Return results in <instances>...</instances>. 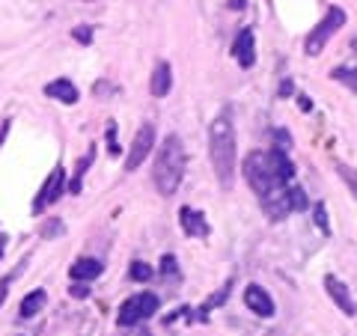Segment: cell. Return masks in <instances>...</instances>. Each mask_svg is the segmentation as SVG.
<instances>
[{
	"mask_svg": "<svg viewBox=\"0 0 357 336\" xmlns=\"http://www.w3.org/2000/svg\"><path fill=\"white\" fill-rule=\"evenodd\" d=\"M152 146H155V128L146 122V125H140L137 137L131 140V152H128V158H126V170H137V167L149 158Z\"/></svg>",
	"mask_w": 357,
	"mask_h": 336,
	"instance_id": "cell-6",
	"label": "cell"
},
{
	"mask_svg": "<svg viewBox=\"0 0 357 336\" xmlns=\"http://www.w3.org/2000/svg\"><path fill=\"white\" fill-rule=\"evenodd\" d=\"M286 199H289V208H307V194H304V190H301V188H286Z\"/></svg>",
	"mask_w": 357,
	"mask_h": 336,
	"instance_id": "cell-18",
	"label": "cell"
},
{
	"mask_svg": "<svg viewBox=\"0 0 357 336\" xmlns=\"http://www.w3.org/2000/svg\"><path fill=\"white\" fill-rule=\"evenodd\" d=\"M244 178H248V185L253 188V194L259 199L283 188V182L277 178L274 167H271V155L268 152H250L248 158H244Z\"/></svg>",
	"mask_w": 357,
	"mask_h": 336,
	"instance_id": "cell-3",
	"label": "cell"
},
{
	"mask_svg": "<svg viewBox=\"0 0 357 336\" xmlns=\"http://www.w3.org/2000/svg\"><path fill=\"white\" fill-rule=\"evenodd\" d=\"M182 227H185V232L188 235H199V238H203V235H208V223L203 220V215H199V211H194V208H182Z\"/></svg>",
	"mask_w": 357,
	"mask_h": 336,
	"instance_id": "cell-13",
	"label": "cell"
},
{
	"mask_svg": "<svg viewBox=\"0 0 357 336\" xmlns=\"http://www.w3.org/2000/svg\"><path fill=\"white\" fill-rule=\"evenodd\" d=\"M316 227H321V232H325V235H331L328 217H325V206H316Z\"/></svg>",
	"mask_w": 357,
	"mask_h": 336,
	"instance_id": "cell-21",
	"label": "cell"
},
{
	"mask_svg": "<svg viewBox=\"0 0 357 336\" xmlns=\"http://www.w3.org/2000/svg\"><path fill=\"white\" fill-rule=\"evenodd\" d=\"M325 289H328V295L333 298V304H337V307L345 312V316H354L357 304H354V298H351V292H349V286H345L340 277L328 274V277H325Z\"/></svg>",
	"mask_w": 357,
	"mask_h": 336,
	"instance_id": "cell-9",
	"label": "cell"
},
{
	"mask_svg": "<svg viewBox=\"0 0 357 336\" xmlns=\"http://www.w3.org/2000/svg\"><path fill=\"white\" fill-rule=\"evenodd\" d=\"M340 176H342L345 182H349V185L354 188V194H357V176H354V170H351V167H340Z\"/></svg>",
	"mask_w": 357,
	"mask_h": 336,
	"instance_id": "cell-22",
	"label": "cell"
},
{
	"mask_svg": "<svg viewBox=\"0 0 357 336\" xmlns=\"http://www.w3.org/2000/svg\"><path fill=\"white\" fill-rule=\"evenodd\" d=\"M173 86V75H170V63H158L152 69V81H149V89L155 98H164L167 93H170Z\"/></svg>",
	"mask_w": 357,
	"mask_h": 336,
	"instance_id": "cell-11",
	"label": "cell"
},
{
	"mask_svg": "<svg viewBox=\"0 0 357 336\" xmlns=\"http://www.w3.org/2000/svg\"><path fill=\"white\" fill-rule=\"evenodd\" d=\"M333 77L342 81V84H349L351 89H357V69H337V72H333Z\"/></svg>",
	"mask_w": 357,
	"mask_h": 336,
	"instance_id": "cell-20",
	"label": "cell"
},
{
	"mask_svg": "<svg viewBox=\"0 0 357 336\" xmlns=\"http://www.w3.org/2000/svg\"><path fill=\"white\" fill-rule=\"evenodd\" d=\"M45 93H48L51 98H57V102L63 105H75L77 102V89L72 81H66V77H60V81H51L48 86H45Z\"/></svg>",
	"mask_w": 357,
	"mask_h": 336,
	"instance_id": "cell-12",
	"label": "cell"
},
{
	"mask_svg": "<svg viewBox=\"0 0 357 336\" xmlns=\"http://www.w3.org/2000/svg\"><path fill=\"white\" fill-rule=\"evenodd\" d=\"M75 39H81V42H89V39H93V33H89L86 27H84V30L77 27V30H75Z\"/></svg>",
	"mask_w": 357,
	"mask_h": 336,
	"instance_id": "cell-24",
	"label": "cell"
},
{
	"mask_svg": "<svg viewBox=\"0 0 357 336\" xmlns=\"http://www.w3.org/2000/svg\"><path fill=\"white\" fill-rule=\"evenodd\" d=\"M271 155V167H274V173H277V178L286 185V182H292V176H295V167H292V161L286 158V152L283 149H274V152H268Z\"/></svg>",
	"mask_w": 357,
	"mask_h": 336,
	"instance_id": "cell-15",
	"label": "cell"
},
{
	"mask_svg": "<svg viewBox=\"0 0 357 336\" xmlns=\"http://www.w3.org/2000/svg\"><path fill=\"white\" fill-rule=\"evenodd\" d=\"M128 274H131V280H137V283H146V280L152 277V268L146 262H134L128 268Z\"/></svg>",
	"mask_w": 357,
	"mask_h": 336,
	"instance_id": "cell-19",
	"label": "cell"
},
{
	"mask_svg": "<svg viewBox=\"0 0 357 336\" xmlns=\"http://www.w3.org/2000/svg\"><path fill=\"white\" fill-rule=\"evenodd\" d=\"M208 152H211V167H215L218 185L220 188H232L238 146H236V125H232L229 110L218 114L215 122H211V128H208Z\"/></svg>",
	"mask_w": 357,
	"mask_h": 336,
	"instance_id": "cell-1",
	"label": "cell"
},
{
	"mask_svg": "<svg viewBox=\"0 0 357 336\" xmlns=\"http://www.w3.org/2000/svg\"><path fill=\"white\" fill-rule=\"evenodd\" d=\"M45 300H48V295L42 292V289H36V292H30L24 300H21V316L24 319H33L36 312L45 307Z\"/></svg>",
	"mask_w": 357,
	"mask_h": 336,
	"instance_id": "cell-16",
	"label": "cell"
},
{
	"mask_svg": "<svg viewBox=\"0 0 357 336\" xmlns=\"http://www.w3.org/2000/svg\"><path fill=\"white\" fill-rule=\"evenodd\" d=\"M173 268H176L173 256H164V262H161V271H164V274H173Z\"/></svg>",
	"mask_w": 357,
	"mask_h": 336,
	"instance_id": "cell-23",
	"label": "cell"
},
{
	"mask_svg": "<svg viewBox=\"0 0 357 336\" xmlns=\"http://www.w3.org/2000/svg\"><path fill=\"white\" fill-rule=\"evenodd\" d=\"M340 27H345V13H342L340 6H331V9H328V15H325V21H321V24L307 36V54H310V57L321 54V48H325L328 39H331Z\"/></svg>",
	"mask_w": 357,
	"mask_h": 336,
	"instance_id": "cell-5",
	"label": "cell"
},
{
	"mask_svg": "<svg viewBox=\"0 0 357 336\" xmlns=\"http://www.w3.org/2000/svg\"><path fill=\"white\" fill-rule=\"evenodd\" d=\"M155 312H158V298H155L152 292H143V295L128 298L126 304L119 307L116 321L122 324V328H128V324H137V321H143V319L155 316Z\"/></svg>",
	"mask_w": 357,
	"mask_h": 336,
	"instance_id": "cell-4",
	"label": "cell"
},
{
	"mask_svg": "<svg viewBox=\"0 0 357 336\" xmlns=\"http://www.w3.org/2000/svg\"><path fill=\"white\" fill-rule=\"evenodd\" d=\"M232 54H236V60L241 69H250L256 63V54H253V30H241L236 45H232Z\"/></svg>",
	"mask_w": 357,
	"mask_h": 336,
	"instance_id": "cell-10",
	"label": "cell"
},
{
	"mask_svg": "<svg viewBox=\"0 0 357 336\" xmlns=\"http://www.w3.org/2000/svg\"><path fill=\"white\" fill-rule=\"evenodd\" d=\"M244 304H248L250 312H256L259 319H271L274 316V298L256 283H250L248 289H244Z\"/></svg>",
	"mask_w": 357,
	"mask_h": 336,
	"instance_id": "cell-8",
	"label": "cell"
},
{
	"mask_svg": "<svg viewBox=\"0 0 357 336\" xmlns=\"http://www.w3.org/2000/svg\"><path fill=\"white\" fill-rule=\"evenodd\" d=\"M63 188H66V170H63V167H57V170H54L48 178H45V185H42V190H39L36 203H33V211H45L48 206H54V203L60 199Z\"/></svg>",
	"mask_w": 357,
	"mask_h": 336,
	"instance_id": "cell-7",
	"label": "cell"
},
{
	"mask_svg": "<svg viewBox=\"0 0 357 336\" xmlns=\"http://www.w3.org/2000/svg\"><path fill=\"white\" fill-rule=\"evenodd\" d=\"M102 271H105V268H102V262H98V259H77V262L72 265V277H75V280H84V283L96 280Z\"/></svg>",
	"mask_w": 357,
	"mask_h": 336,
	"instance_id": "cell-14",
	"label": "cell"
},
{
	"mask_svg": "<svg viewBox=\"0 0 357 336\" xmlns=\"http://www.w3.org/2000/svg\"><path fill=\"white\" fill-rule=\"evenodd\" d=\"M155 188H158L161 197H173L176 188L182 185V176H185V146L178 140V134H170L164 143L158 155H155Z\"/></svg>",
	"mask_w": 357,
	"mask_h": 336,
	"instance_id": "cell-2",
	"label": "cell"
},
{
	"mask_svg": "<svg viewBox=\"0 0 357 336\" xmlns=\"http://www.w3.org/2000/svg\"><path fill=\"white\" fill-rule=\"evenodd\" d=\"M13 283V277H3L0 280V304H3V298H6V286Z\"/></svg>",
	"mask_w": 357,
	"mask_h": 336,
	"instance_id": "cell-25",
	"label": "cell"
},
{
	"mask_svg": "<svg viewBox=\"0 0 357 336\" xmlns=\"http://www.w3.org/2000/svg\"><path fill=\"white\" fill-rule=\"evenodd\" d=\"M89 164H93V152H89L86 155V158H81V161H77V173H75V178H72V194H81V182H84V173H86V167Z\"/></svg>",
	"mask_w": 357,
	"mask_h": 336,
	"instance_id": "cell-17",
	"label": "cell"
},
{
	"mask_svg": "<svg viewBox=\"0 0 357 336\" xmlns=\"http://www.w3.org/2000/svg\"><path fill=\"white\" fill-rule=\"evenodd\" d=\"M72 295H75V298H86V295H89V289H84V286H75V289H72Z\"/></svg>",
	"mask_w": 357,
	"mask_h": 336,
	"instance_id": "cell-26",
	"label": "cell"
}]
</instances>
